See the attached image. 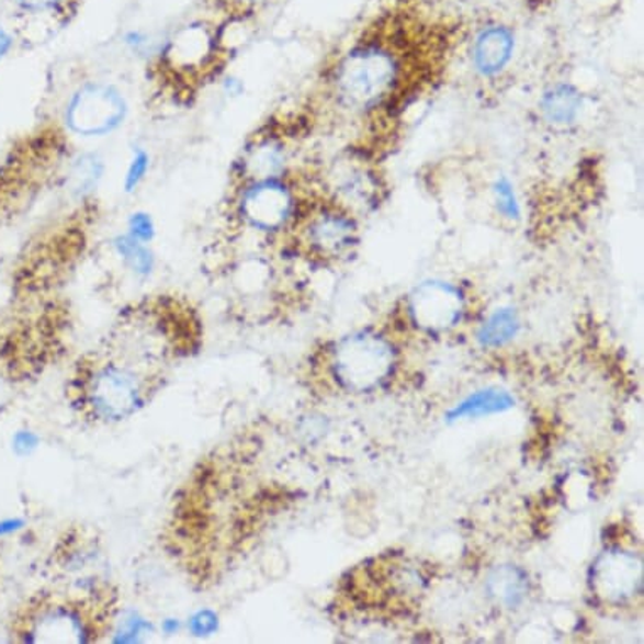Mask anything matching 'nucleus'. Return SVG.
<instances>
[{
  "mask_svg": "<svg viewBox=\"0 0 644 644\" xmlns=\"http://www.w3.org/2000/svg\"><path fill=\"white\" fill-rule=\"evenodd\" d=\"M128 102L124 91L106 81H87L66 102L65 125L83 139L106 137L127 118Z\"/></svg>",
  "mask_w": 644,
  "mask_h": 644,
  "instance_id": "423d86ee",
  "label": "nucleus"
},
{
  "mask_svg": "<svg viewBox=\"0 0 644 644\" xmlns=\"http://www.w3.org/2000/svg\"><path fill=\"white\" fill-rule=\"evenodd\" d=\"M125 228H127L125 234L131 235L135 240L143 241V244L147 245L156 238L157 234L156 219H154V216L150 215V213L144 212V210L132 212L131 215H128Z\"/></svg>",
  "mask_w": 644,
  "mask_h": 644,
  "instance_id": "4be33fe9",
  "label": "nucleus"
},
{
  "mask_svg": "<svg viewBox=\"0 0 644 644\" xmlns=\"http://www.w3.org/2000/svg\"><path fill=\"white\" fill-rule=\"evenodd\" d=\"M15 2L30 11H46V9L59 8L65 4L66 0H15Z\"/></svg>",
  "mask_w": 644,
  "mask_h": 644,
  "instance_id": "5701e85b",
  "label": "nucleus"
},
{
  "mask_svg": "<svg viewBox=\"0 0 644 644\" xmlns=\"http://www.w3.org/2000/svg\"><path fill=\"white\" fill-rule=\"evenodd\" d=\"M520 331V317L511 307L495 310L481 326L477 339L486 348H498L511 341Z\"/></svg>",
  "mask_w": 644,
  "mask_h": 644,
  "instance_id": "a211bd4d",
  "label": "nucleus"
},
{
  "mask_svg": "<svg viewBox=\"0 0 644 644\" xmlns=\"http://www.w3.org/2000/svg\"><path fill=\"white\" fill-rule=\"evenodd\" d=\"M326 361L339 385L361 392L388 375L394 354L385 339L363 332L335 344Z\"/></svg>",
  "mask_w": 644,
  "mask_h": 644,
  "instance_id": "0eeeda50",
  "label": "nucleus"
},
{
  "mask_svg": "<svg viewBox=\"0 0 644 644\" xmlns=\"http://www.w3.org/2000/svg\"><path fill=\"white\" fill-rule=\"evenodd\" d=\"M218 58L216 37L208 36L197 27H190L174 37L165 56L160 59V68H166L169 77L181 80L196 81L200 77L215 71Z\"/></svg>",
  "mask_w": 644,
  "mask_h": 644,
  "instance_id": "6e6552de",
  "label": "nucleus"
},
{
  "mask_svg": "<svg viewBox=\"0 0 644 644\" xmlns=\"http://www.w3.org/2000/svg\"><path fill=\"white\" fill-rule=\"evenodd\" d=\"M408 310L420 328L430 331L451 328L463 316V292L448 282H426L410 295Z\"/></svg>",
  "mask_w": 644,
  "mask_h": 644,
  "instance_id": "1a4fd4ad",
  "label": "nucleus"
},
{
  "mask_svg": "<svg viewBox=\"0 0 644 644\" xmlns=\"http://www.w3.org/2000/svg\"><path fill=\"white\" fill-rule=\"evenodd\" d=\"M289 147L275 132L257 135L235 162V184L289 178Z\"/></svg>",
  "mask_w": 644,
  "mask_h": 644,
  "instance_id": "9d476101",
  "label": "nucleus"
},
{
  "mask_svg": "<svg viewBox=\"0 0 644 644\" xmlns=\"http://www.w3.org/2000/svg\"><path fill=\"white\" fill-rule=\"evenodd\" d=\"M540 115L554 128H568L577 124L583 113L584 99L579 88L572 83L552 84L540 99Z\"/></svg>",
  "mask_w": 644,
  "mask_h": 644,
  "instance_id": "4468645a",
  "label": "nucleus"
},
{
  "mask_svg": "<svg viewBox=\"0 0 644 644\" xmlns=\"http://www.w3.org/2000/svg\"><path fill=\"white\" fill-rule=\"evenodd\" d=\"M113 247L117 250L118 256H121L128 265L134 267L135 270L149 269L150 253L147 244H143V241L132 238L131 235L124 234L118 235V237L113 240Z\"/></svg>",
  "mask_w": 644,
  "mask_h": 644,
  "instance_id": "412c9836",
  "label": "nucleus"
},
{
  "mask_svg": "<svg viewBox=\"0 0 644 644\" xmlns=\"http://www.w3.org/2000/svg\"><path fill=\"white\" fill-rule=\"evenodd\" d=\"M298 250L314 259L332 260L344 256L358 244L357 216L329 197L304 200L291 231Z\"/></svg>",
  "mask_w": 644,
  "mask_h": 644,
  "instance_id": "39448f33",
  "label": "nucleus"
},
{
  "mask_svg": "<svg viewBox=\"0 0 644 644\" xmlns=\"http://www.w3.org/2000/svg\"><path fill=\"white\" fill-rule=\"evenodd\" d=\"M105 165L95 154H80L68 169V190L74 196L84 197L99 188Z\"/></svg>",
  "mask_w": 644,
  "mask_h": 644,
  "instance_id": "dca6fc26",
  "label": "nucleus"
},
{
  "mask_svg": "<svg viewBox=\"0 0 644 644\" xmlns=\"http://www.w3.org/2000/svg\"><path fill=\"white\" fill-rule=\"evenodd\" d=\"M486 587L496 601L511 608L523 601L528 589L527 575L520 568L502 565L489 574Z\"/></svg>",
  "mask_w": 644,
  "mask_h": 644,
  "instance_id": "2eb2a0df",
  "label": "nucleus"
},
{
  "mask_svg": "<svg viewBox=\"0 0 644 644\" xmlns=\"http://www.w3.org/2000/svg\"><path fill=\"white\" fill-rule=\"evenodd\" d=\"M515 400L508 392L502 389H483L471 395L463 404L457 405L454 410L449 411V420L464 419V417H481L496 411H505L513 407Z\"/></svg>",
  "mask_w": 644,
  "mask_h": 644,
  "instance_id": "f3484780",
  "label": "nucleus"
},
{
  "mask_svg": "<svg viewBox=\"0 0 644 644\" xmlns=\"http://www.w3.org/2000/svg\"><path fill=\"white\" fill-rule=\"evenodd\" d=\"M150 165H152V157H150L149 150L144 147L132 149V156L128 159L127 168H125L124 179H122V190L125 194H134L143 187L149 176Z\"/></svg>",
  "mask_w": 644,
  "mask_h": 644,
  "instance_id": "aec40b11",
  "label": "nucleus"
},
{
  "mask_svg": "<svg viewBox=\"0 0 644 644\" xmlns=\"http://www.w3.org/2000/svg\"><path fill=\"white\" fill-rule=\"evenodd\" d=\"M11 43L12 41L11 37H9V34L5 33L2 27H0V59H2V56L9 52V48H11Z\"/></svg>",
  "mask_w": 644,
  "mask_h": 644,
  "instance_id": "393cba45",
  "label": "nucleus"
},
{
  "mask_svg": "<svg viewBox=\"0 0 644 644\" xmlns=\"http://www.w3.org/2000/svg\"><path fill=\"white\" fill-rule=\"evenodd\" d=\"M234 212L244 228L265 237L291 234L304 197L291 178L235 184Z\"/></svg>",
  "mask_w": 644,
  "mask_h": 644,
  "instance_id": "20e7f679",
  "label": "nucleus"
},
{
  "mask_svg": "<svg viewBox=\"0 0 644 644\" xmlns=\"http://www.w3.org/2000/svg\"><path fill=\"white\" fill-rule=\"evenodd\" d=\"M222 90L228 99H238V97L244 95L245 84L240 78L226 77L225 80H223Z\"/></svg>",
  "mask_w": 644,
  "mask_h": 644,
  "instance_id": "b1692460",
  "label": "nucleus"
},
{
  "mask_svg": "<svg viewBox=\"0 0 644 644\" xmlns=\"http://www.w3.org/2000/svg\"><path fill=\"white\" fill-rule=\"evenodd\" d=\"M404 61L382 43H364L339 59L331 75L336 103L351 113L382 109L397 95Z\"/></svg>",
  "mask_w": 644,
  "mask_h": 644,
  "instance_id": "7ed1b4c3",
  "label": "nucleus"
},
{
  "mask_svg": "<svg viewBox=\"0 0 644 644\" xmlns=\"http://www.w3.org/2000/svg\"><path fill=\"white\" fill-rule=\"evenodd\" d=\"M380 179L375 171L366 165H358L354 160L338 169L332 182V196L329 200L341 204L342 208L357 216L358 210L368 212L375 208L380 201Z\"/></svg>",
  "mask_w": 644,
  "mask_h": 644,
  "instance_id": "9b49d317",
  "label": "nucleus"
},
{
  "mask_svg": "<svg viewBox=\"0 0 644 644\" xmlns=\"http://www.w3.org/2000/svg\"><path fill=\"white\" fill-rule=\"evenodd\" d=\"M493 203H495L496 212L501 218L508 222H520L521 219V204L518 197L517 190H515L513 182L506 176H499L493 182Z\"/></svg>",
  "mask_w": 644,
  "mask_h": 644,
  "instance_id": "6ab92c4d",
  "label": "nucleus"
},
{
  "mask_svg": "<svg viewBox=\"0 0 644 644\" xmlns=\"http://www.w3.org/2000/svg\"><path fill=\"white\" fill-rule=\"evenodd\" d=\"M121 592L105 579L80 580L31 594L12 612L9 636L22 644H93L112 634Z\"/></svg>",
  "mask_w": 644,
  "mask_h": 644,
  "instance_id": "f03ea898",
  "label": "nucleus"
},
{
  "mask_svg": "<svg viewBox=\"0 0 644 644\" xmlns=\"http://www.w3.org/2000/svg\"><path fill=\"white\" fill-rule=\"evenodd\" d=\"M201 336L196 313L179 298L134 304L99 347L75 361L66 402L87 426L125 422L156 400L181 361L197 353Z\"/></svg>",
  "mask_w": 644,
  "mask_h": 644,
  "instance_id": "f257e3e1",
  "label": "nucleus"
},
{
  "mask_svg": "<svg viewBox=\"0 0 644 644\" xmlns=\"http://www.w3.org/2000/svg\"><path fill=\"white\" fill-rule=\"evenodd\" d=\"M515 53V34L505 26H489L477 34L471 49L474 70L483 78H495L510 65Z\"/></svg>",
  "mask_w": 644,
  "mask_h": 644,
  "instance_id": "f8f14e48",
  "label": "nucleus"
},
{
  "mask_svg": "<svg viewBox=\"0 0 644 644\" xmlns=\"http://www.w3.org/2000/svg\"><path fill=\"white\" fill-rule=\"evenodd\" d=\"M641 568L626 554L606 555L596 568V586L609 601H621L636 590Z\"/></svg>",
  "mask_w": 644,
  "mask_h": 644,
  "instance_id": "ddd939ff",
  "label": "nucleus"
}]
</instances>
